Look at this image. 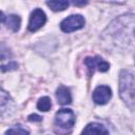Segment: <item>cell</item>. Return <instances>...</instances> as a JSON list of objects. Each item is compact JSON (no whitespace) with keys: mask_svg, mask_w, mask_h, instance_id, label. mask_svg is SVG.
Here are the masks:
<instances>
[{"mask_svg":"<svg viewBox=\"0 0 135 135\" xmlns=\"http://www.w3.org/2000/svg\"><path fill=\"white\" fill-rule=\"evenodd\" d=\"M119 91L122 100L135 110V75L128 71H122L119 78Z\"/></svg>","mask_w":135,"mask_h":135,"instance_id":"obj_1","label":"cell"},{"mask_svg":"<svg viewBox=\"0 0 135 135\" xmlns=\"http://www.w3.org/2000/svg\"><path fill=\"white\" fill-rule=\"evenodd\" d=\"M75 120L74 112L70 109H61L56 113L55 116L56 126L64 130H71L75 124Z\"/></svg>","mask_w":135,"mask_h":135,"instance_id":"obj_2","label":"cell"},{"mask_svg":"<svg viewBox=\"0 0 135 135\" xmlns=\"http://www.w3.org/2000/svg\"><path fill=\"white\" fill-rule=\"evenodd\" d=\"M84 23V18L81 15H71L60 23V27L64 33H71L82 28Z\"/></svg>","mask_w":135,"mask_h":135,"instance_id":"obj_3","label":"cell"},{"mask_svg":"<svg viewBox=\"0 0 135 135\" xmlns=\"http://www.w3.org/2000/svg\"><path fill=\"white\" fill-rule=\"evenodd\" d=\"M45 22H46L45 13L40 8H36L31 14L30 22H28V30L31 32H36L41 26H43Z\"/></svg>","mask_w":135,"mask_h":135,"instance_id":"obj_4","label":"cell"},{"mask_svg":"<svg viewBox=\"0 0 135 135\" xmlns=\"http://www.w3.org/2000/svg\"><path fill=\"white\" fill-rule=\"evenodd\" d=\"M112 97V91L108 85H99L93 92V100L97 104H105Z\"/></svg>","mask_w":135,"mask_h":135,"instance_id":"obj_5","label":"cell"},{"mask_svg":"<svg viewBox=\"0 0 135 135\" xmlns=\"http://www.w3.org/2000/svg\"><path fill=\"white\" fill-rule=\"evenodd\" d=\"M84 63L91 72H94L95 70H98L99 72H107L110 68L109 62L102 60V58H100L98 56H96V57H86L84 59Z\"/></svg>","mask_w":135,"mask_h":135,"instance_id":"obj_6","label":"cell"},{"mask_svg":"<svg viewBox=\"0 0 135 135\" xmlns=\"http://www.w3.org/2000/svg\"><path fill=\"white\" fill-rule=\"evenodd\" d=\"M81 135H109V132L102 124L98 122H92L84 128Z\"/></svg>","mask_w":135,"mask_h":135,"instance_id":"obj_7","label":"cell"},{"mask_svg":"<svg viewBox=\"0 0 135 135\" xmlns=\"http://www.w3.org/2000/svg\"><path fill=\"white\" fill-rule=\"evenodd\" d=\"M1 20L2 22L12 31L17 32L20 28V24H21V19L19 16L17 15H8V16H4L3 13H1Z\"/></svg>","mask_w":135,"mask_h":135,"instance_id":"obj_8","label":"cell"},{"mask_svg":"<svg viewBox=\"0 0 135 135\" xmlns=\"http://www.w3.org/2000/svg\"><path fill=\"white\" fill-rule=\"evenodd\" d=\"M56 98L58 100V103L62 104V105L72 102V96H71L70 90L66 86H64V85H60L57 89V91H56Z\"/></svg>","mask_w":135,"mask_h":135,"instance_id":"obj_9","label":"cell"},{"mask_svg":"<svg viewBox=\"0 0 135 135\" xmlns=\"http://www.w3.org/2000/svg\"><path fill=\"white\" fill-rule=\"evenodd\" d=\"M46 5L50 8H52L54 12H58V11H64L65 8H68L69 2L68 1H47Z\"/></svg>","mask_w":135,"mask_h":135,"instance_id":"obj_10","label":"cell"},{"mask_svg":"<svg viewBox=\"0 0 135 135\" xmlns=\"http://www.w3.org/2000/svg\"><path fill=\"white\" fill-rule=\"evenodd\" d=\"M52 107V103H51V99L47 97V96H44L42 98L39 99L38 103H37V108L38 110H40L41 112H46L51 109Z\"/></svg>","mask_w":135,"mask_h":135,"instance_id":"obj_11","label":"cell"},{"mask_svg":"<svg viewBox=\"0 0 135 135\" xmlns=\"http://www.w3.org/2000/svg\"><path fill=\"white\" fill-rule=\"evenodd\" d=\"M6 135H30L28 131L21 126H15L11 129H8L5 133Z\"/></svg>","mask_w":135,"mask_h":135,"instance_id":"obj_12","label":"cell"},{"mask_svg":"<svg viewBox=\"0 0 135 135\" xmlns=\"http://www.w3.org/2000/svg\"><path fill=\"white\" fill-rule=\"evenodd\" d=\"M16 68H18V64L16 62H11L6 65H2L1 66V71L2 72H6V71H12V70H15Z\"/></svg>","mask_w":135,"mask_h":135,"instance_id":"obj_13","label":"cell"},{"mask_svg":"<svg viewBox=\"0 0 135 135\" xmlns=\"http://www.w3.org/2000/svg\"><path fill=\"white\" fill-rule=\"evenodd\" d=\"M28 120L30 121H41L42 120V117L36 115V114H32L28 116Z\"/></svg>","mask_w":135,"mask_h":135,"instance_id":"obj_14","label":"cell"},{"mask_svg":"<svg viewBox=\"0 0 135 135\" xmlns=\"http://www.w3.org/2000/svg\"><path fill=\"white\" fill-rule=\"evenodd\" d=\"M88 2L86 1H82V2H77V1H73V4L74 5H85Z\"/></svg>","mask_w":135,"mask_h":135,"instance_id":"obj_15","label":"cell"}]
</instances>
